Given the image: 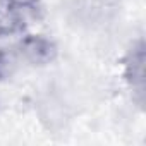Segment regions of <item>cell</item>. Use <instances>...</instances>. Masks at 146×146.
I'll return each mask as SVG.
<instances>
[{"mask_svg":"<svg viewBox=\"0 0 146 146\" xmlns=\"http://www.w3.org/2000/svg\"><path fill=\"white\" fill-rule=\"evenodd\" d=\"M146 52H144V43L137 41L136 45H132V48L129 50L125 62H124V78L129 84V88L132 90V93L136 95V100L139 102V105L143 103L144 98V86H146Z\"/></svg>","mask_w":146,"mask_h":146,"instance_id":"cell-2","label":"cell"},{"mask_svg":"<svg viewBox=\"0 0 146 146\" xmlns=\"http://www.w3.org/2000/svg\"><path fill=\"white\" fill-rule=\"evenodd\" d=\"M72 19L79 26H100L115 12L113 0H74L69 7Z\"/></svg>","mask_w":146,"mask_h":146,"instance_id":"cell-1","label":"cell"},{"mask_svg":"<svg viewBox=\"0 0 146 146\" xmlns=\"http://www.w3.org/2000/svg\"><path fill=\"white\" fill-rule=\"evenodd\" d=\"M29 19L35 17L24 9L11 4L9 0H0V38L21 33Z\"/></svg>","mask_w":146,"mask_h":146,"instance_id":"cell-4","label":"cell"},{"mask_svg":"<svg viewBox=\"0 0 146 146\" xmlns=\"http://www.w3.org/2000/svg\"><path fill=\"white\" fill-rule=\"evenodd\" d=\"M19 57L31 65H46L57 58V46L41 35H26L19 43Z\"/></svg>","mask_w":146,"mask_h":146,"instance_id":"cell-3","label":"cell"},{"mask_svg":"<svg viewBox=\"0 0 146 146\" xmlns=\"http://www.w3.org/2000/svg\"><path fill=\"white\" fill-rule=\"evenodd\" d=\"M11 4H14V5H17V7H21V9H24L26 12H29L35 19L38 17V14H40V0H9Z\"/></svg>","mask_w":146,"mask_h":146,"instance_id":"cell-6","label":"cell"},{"mask_svg":"<svg viewBox=\"0 0 146 146\" xmlns=\"http://www.w3.org/2000/svg\"><path fill=\"white\" fill-rule=\"evenodd\" d=\"M19 67V52L12 48H0V81L11 79Z\"/></svg>","mask_w":146,"mask_h":146,"instance_id":"cell-5","label":"cell"}]
</instances>
